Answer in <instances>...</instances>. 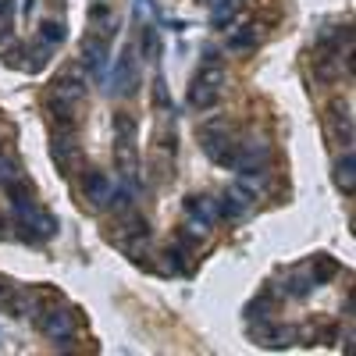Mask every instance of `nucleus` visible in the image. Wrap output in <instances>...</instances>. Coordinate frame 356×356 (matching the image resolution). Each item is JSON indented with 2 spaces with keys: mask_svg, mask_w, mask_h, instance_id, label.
<instances>
[{
  "mask_svg": "<svg viewBox=\"0 0 356 356\" xmlns=\"http://www.w3.org/2000/svg\"><path fill=\"white\" fill-rule=\"evenodd\" d=\"M22 11H25V18H29V15L36 11V0H25V4H22Z\"/></svg>",
  "mask_w": 356,
  "mask_h": 356,
  "instance_id": "25",
  "label": "nucleus"
},
{
  "mask_svg": "<svg viewBox=\"0 0 356 356\" xmlns=\"http://www.w3.org/2000/svg\"><path fill=\"white\" fill-rule=\"evenodd\" d=\"M335 186L346 196H353V189H356V161H353V150H342V157L335 161Z\"/></svg>",
  "mask_w": 356,
  "mask_h": 356,
  "instance_id": "16",
  "label": "nucleus"
},
{
  "mask_svg": "<svg viewBox=\"0 0 356 356\" xmlns=\"http://www.w3.org/2000/svg\"><path fill=\"white\" fill-rule=\"evenodd\" d=\"M0 235H8V218H0Z\"/></svg>",
  "mask_w": 356,
  "mask_h": 356,
  "instance_id": "27",
  "label": "nucleus"
},
{
  "mask_svg": "<svg viewBox=\"0 0 356 356\" xmlns=\"http://www.w3.org/2000/svg\"><path fill=\"white\" fill-rule=\"evenodd\" d=\"M225 68L221 65H203L196 75H193V86H189V107L193 111H211L221 97H225Z\"/></svg>",
  "mask_w": 356,
  "mask_h": 356,
  "instance_id": "5",
  "label": "nucleus"
},
{
  "mask_svg": "<svg viewBox=\"0 0 356 356\" xmlns=\"http://www.w3.org/2000/svg\"><path fill=\"white\" fill-rule=\"evenodd\" d=\"M200 146L218 168H235V150H239V143H235L225 118H207V122L200 125Z\"/></svg>",
  "mask_w": 356,
  "mask_h": 356,
  "instance_id": "4",
  "label": "nucleus"
},
{
  "mask_svg": "<svg viewBox=\"0 0 356 356\" xmlns=\"http://www.w3.org/2000/svg\"><path fill=\"white\" fill-rule=\"evenodd\" d=\"M250 207H253V196H250V193H243L239 186H232V189L218 200V214H221V218H228V221H239V218H246V214H250Z\"/></svg>",
  "mask_w": 356,
  "mask_h": 356,
  "instance_id": "14",
  "label": "nucleus"
},
{
  "mask_svg": "<svg viewBox=\"0 0 356 356\" xmlns=\"http://www.w3.org/2000/svg\"><path fill=\"white\" fill-rule=\"evenodd\" d=\"M36 328L47 339H54V342H65V339L75 335V310H68V307H43L36 314Z\"/></svg>",
  "mask_w": 356,
  "mask_h": 356,
  "instance_id": "7",
  "label": "nucleus"
},
{
  "mask_svg": "<svg viewBox=\"0 0 356 356\" xmlns=\"http://www.w3.org/2000/svg\"><path fill=\"white\" fill-rule=\"evenodd\" d=\"M107 50H111L107 40L86 33V40H82V65H86V72L104 75V68H107Z\"/></svg>",
  "mask_w": 356,
  "mask_h": 356,
  "instance_id": "13",
  "label": "nucleus"
},
{
  "mask_svg": "<svg viewBox=\"0 0 356 356\" xmlns=\"http://www.w3.org/2000/svg\"><path fill=\"white\" fill-rule=\"evenodd\" d=\"M264 40V25H246L235 36H228V50H253Z\"/></svg>",
  "mask_w": 356,
  "mask_h": 356,
  "instance_id": "19",
  "label": "nucleus"
},
{
  "mask_svg": "<svg viewBox=\"0 0 356 356\" xmlns=\"http://www.w3.org/2000/svg\"><path fill=\"white\" fill-rule=\"evenodd\" d=\"M86 75L79 68H65L47 89V111L54 118V129H79L82 104H86Z\"/></svg>",
  "mask_w": 356,
  "mask_h": 356,
  "instance_id": "2",
  "label": "nucleus"
},
{
  "mask_svg": "<svg viewBox=\"0 0 356 356\" xmlns=\"http://www.w3.org/2000/svg\"><path fill=\"white\" fill-rule=\"evenodd\" d=\"M50 157L65 178H72L75 171H82V146H79V129H54V143H50Z\"/></svg>",
  "mask_w": 356,
  "mask_h": 356,
  "instance_id": "6",
  "label": "nucleus"
},
{
  "mask_svg": "<svg viewBox=\"0 0 356 356\" xmlns=\"http://www.w3.org/2000/svg\"><path fill=\"white\" fill-rule=\"evenodd\" d=\"M250 335L267 346V349H285L292 342H300V328H292V324H278L275 317L271 321H253L250 324Z\"/></svg>",
  "mask_w": 356,
  "mask_h": 356,
  "instance_id": "9",
  "label": "nucleus"
},
{
  "mask_svg": "<svg viewBox=\"0 0 356 356\" xmlns=\"http://www.w3.org/2000/svg\"><path fill=\"white\" fill-rule=\"evenodd\" d=\"M86 22H89V33L100 36V40H114L118 36V15H114V4L111 0H93L86 11Z\"/></svg>",
  "mask_w": 356,
  "mask_h": 356,
  "instance_id": "12",
  "label": "nucleus"
},
{
  "mask_svg": "<svg viewBox=\"0 0 356 356\" xmlns=\"http://www.w3.org/2000/svg\"><path fill=\"white\" fill-rule=\"evenodd\" d=\"M40 43H47L50 50L65 43V22L61 18H43L40 22Z\"/></svg>",
  "mask_w": 356,
  "mask_h": 356,
  "instance_id": "20",
  "label": "nucleus"
},
{
  "mask_svg": "<svg viewBox=\"0 0 356 356\" xmlns=\"http://www.w3.org/2000/svg\"><path fill=\"white\" fill-rule=\"evenodd\" d=\"M11 11H15V0H0V29H11Z\"/></svg>",
  "mask_w": 356,
  "mask_h": 356,
  "instance_id": "24",
  "label": "nucleus"
},
{
  "mask_svg": "<svg viewBox=\"0 0 356 356\" xmlns=\"http://www.w3.org/2000/svg\"><path fill=\"white\" fill-rule=\"evenodd\" d=\"M111 178L104 175V171H97V168H86V175H82V182H79V196H82V203L89 207V211H104L107 207V200H111Z\"/></svg>",
  "mask_w": 356,
  "mask_h": 356,
  "instance_id": "10",
  "label": "nucleus"
},
{
  "mask_svg": "<svg viewBox=\"0 0 356 356\" xmlns=\"http://www.w3.org/2000/svg\"><path fill=\"white\" fill-rule=\"evenodd\" d=\"M317 289L314 275H310V267H303V271H289L285 275V285H278L282 296H292V300H303V296H310Z\"/></svg>",
  "mask_w": 356,
  "mask_h": 356,
  "instance_id": "15",
  "label": "nucleus"
},
{
  "mask_svg": "<svg viewBox=\"0 0 356 356\" xmlns=\"http://www.w3.org/2000/svg\"><path fill=\"white\" fill-rule=\"evenodd\" d=\"M8 200H11V207H15V218H18V235L25 243H33V246H40V243H47V239H54L57 235V218L50 214V211H43V207L36 203V193H33V182H25V178H18V182H11L8 189Z\"/></svg>",
  "mask_w": 356,
  "mask_h": 356,
  "instance_id": "1",
  "label": "nucleus"
},
{
  "mask_svg": "<svg viewBox=\"0 0 356 356\" xmlns=\"http://www.w3.org/2000/svg\"><path fill=\"white\" fill-rule=\"evenodd\" d=\"M196 4H203V8H214V4H221V0H196Z\"/></svg>",
  "mask_w": 356,
  "mask_h": 356,
  "instance_id": "26",
  "label": "nucleus"
},
{
  "mask_svg": "<svg viewBox=\"0 0 356 356\" xmlns=\"http://www.w3.org/2000/svg\"><path fill=\"white\" fill-rule=\"evenodd\" d=\"M335 271H339V264H335L332 257H314V264H310V275H314L317 285L328 282V278H335Z\"/></svg>",
  "mask_w": 356,
  "mask_h": 356,
  "instance_id": "23",
  "label": "nucleus"
},
{
  "mask_svg": "<svg viewBox=\"0 0 356 356\" xmlns=\"http://www.w3.org/2000/svg\"><path fill=\"white\" fill-rule=\"evenodd\" d=\"M18 178H25L22 161L15 157V150H8V146H0V189H8L11 182H18Z\"/></svg>",
  "mask_w": 356,
  "mask_h": 356,
  "instance_id": "18",
  "label": "nucleus"
},
{
  "mask_svg": "<svg viewBox=\"0 0 356 356\" xmlns=\"http://www.w3.org/2000/svg\"><path fill=\"white\" fill-rule=\"evenodd\" d=\"M139 86V72H136V50L125 47L122 57L114 61V75H111V93L114 97H132Z\"/></svg>",
  "mask_w": 356,
  "mask_h": 356,
  "instance_id": "11",
  "label": "nucleus"
},
{
  "mask_svg": "<svg viewBox=\"0 0 356 356\" xmlns=\"http://www.w3.org/2000/svg\"><path fill=\"white\" fill-rule=\"evenodd\" d=\"M139 50H143L146 61H157V57H161V43H157V29L154 25L139 29Z\"/></svg>",
  "mask_w": 356,
  "mask_h": 356,
  "instance_id": "21",
  "label": "nucleus"
},
{
  "mask_svg": "<svg viewBox=\"0 0 356 356\" xmlns=\"http://www.w3.org/2000/svg\"><path fill=\"white\" fill-rule=\"evenodd\" d=\"M154 107H157V114L175 111V107H171V93H168V79H164L161 72L154 75Z\"/></svg>",
  "mask_w": 356,
  "mask_h": 356,
  "instance_id": "22",
  "label": "nucleus"
},
{
  "mask_svg": "<svg viewBox=\"0 0 356 356\" xmlns=\"http://www.w3.org/2000/svg\"><path fill=\"white\" fill-rule=\"evenodd\" d=\"M107 243H114L118 250H125L136 264H146L150 267V260H146V243H150V221H146L136 207L125 214H114V225L107 232Z\"/></svg>",
  "mask_w": 356,
  "mask_h": 356,
  "instance_id": "3",
  "label": "nucleus"
},
{
  "mask_svg": "<svg viewBox=\"0 0 356 356\" xmlns=\"http://www.w3.org/2000/svg\"><path fill=\"white\" fill-rule=\"evenodd\" d=\"M186 214L200 225H214L218 218V203L214 200H207V196H186Z\"/></svg>",
  "mask_w": 356,
  "mask_h": 356,
  "instance_id": "17",
  "label": "nucleus"
},
{
  "mask_svg": "<svg viewBox=\"0 0 356 356\" xmlns=\"http://www.w3.org/2000/svg\"><path fill=\"white\" fill-rule=\"evenodd\" d=\"M324 122H328L332 143L342 146V150H349V146H353V104L342 100V97H335L328 104V118H324Z\"/></svg>",
  "mask_w": 356,
  "mask_h": 356,
  "instance_id": "8",
  "label": "nucleus"
}]
</instances>
